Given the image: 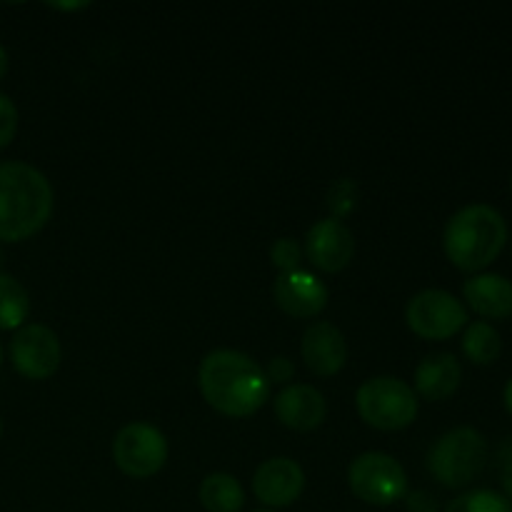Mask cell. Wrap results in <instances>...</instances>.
Returning a JSON list of instances; mask_svg holds the SVG:
<instances>
[{
    "label": "cell",
    "mask_w": 512,
    "mask_h": 512,
    "mask_svg": "<svg viewBox=\"0 0 512 512\" xmlns=\"http://www.w3.org/2000/svg\"><path fill=\"white\" fill-rule=\"evenodd\" d=\"M198 385L205 403L228 418H248L258 413L270 395L265 370L240 350L220 348L203 358Z\"/></svg>",
    "instance_id": "obj_1"
},
{
    "label": "cell",
    "mask_w": 512,
    "mask_h": 512,
    "mask_svg": "<svg viewBox=\"0 0 512 512\" xmlns=\"http://www.w3.org/2000/svg\"><path fill=\"white\" fill-rule=\"evenodd\" d=\"M53 188L38 168L20 160L0 163V243H20L45 228Z\"/></svg>",
    "instance_id": "obj_2"
},
{
    "label": "cell",
    "mask_w": 512,
    "mask_h": 512,
    "mask_svg": "<svg viewBox=\"0 0 512 512\" xmlns=\"http://www.w3.org/2000/svg\"><path fill=\"white\" fill-rule=\"evenodd\" d=\"M508 243V223L493 205H465L445 225L443 248L455 268L480 273L498 260Z\"/></svg>",
    "instance_id": "obj_3"
},
{
    "label": "cell",
    "mask_w": 512,
    "mask_h": 512,
    "mask_svg": "<svg viewBox=\"0 0 512 512\" xmlns=\"http://www.w3.org/2000/svg\"><path fill=\"white\" fill-rule=\"evenodd\" d=\"M488 443L475 428H455L433 445L428 455V468L445 488H465L485 468Z\"/></svg>",
    "instance_id": "obj_4"
},
{
    "label": "cell",
    "mask_w": 512,
    "mask_h": 512,
    "mask_svg": "<svg viewBox=\"0 0 512 512\" xmlns=\"http://www.w3.org/2000/svg\"><path fill=\"white\" fill-rule=\"evenodd\" d=\"M358 413L375 430H403L418 418V395L405 380L370 378L355 395Z\"/></svg>",
    "instance_id": "obj_5"
},
{
    "label": "cell",
    "mask_w": 512,
    "mask_h": 512,
    "mask_svg": "<svg viewBox=\"0 0 512 512\" xmlns=\"http://www.w3.org/2000/svg\"><path fill=\"white\" fill-rule=\"evenodd\" d=\"M348 483L355 498L368 505L388 508L408 495V475L388 453H363L350 463Z\"/></svg>",
    "instance_id": "obj_6"
},
{
    "label": "cell",
    "mask_w": 512,
    "mask_h": 512,
    "mask_svg": "<svg viewBox=\"0 0 512 512\" xmlns=\"http://www.w3.org/2000/svg\"><path fill=\"white\" fill-rule=\"evenodd\" d=\"M113 460L125 475L135 480L153 478L168 460V440L155 425L130 423L113 440Z\"/></svg>",
    "instance_id": "obj_7"
},
{
    "label": "cell",
    "mask_w": 512,
    "mask_h": 512,
    "mask_svg": "<svg viewBox=\"0 0 512 512\" xmlns=\"http://www.w3.org/2000/svg\"><path fill=\"white\" fill-rule=\"evenodd\" d=\"M405 320L423 340H448L468 325V310L455 295L430 288L410 298Z\"/></svg>",
    "instance_id": "obj_8"
},
{
    "label": "cell",
    "mask_w": 512,
    "mask_h": 512,
    "mask_svg": "<svg viewBox=\"0 0 512 512\" xmlns=\"http://www.w3.org/2000/svg\"><path fill=\"white\" fill-rule=\"evenodd\" d=\"M60 358H63V350H60L58 335L45 325H23L10 340L13 368L28 380H48L60 368Z\"/></svg>",
    "instance_id": "obj_9"
},
{
    "label": "cell",
    "mask_w": 512,
    "mask_h": 512,
    "mask_svg": "<svg viewBox=\"0 0 512 512\" xmlns=\"http://www.w3.org/2000/svg\"><path fill=\"white\" fill-rule=\"evenodd\" d=\"M305 253L310 263L323 273H338L353 260L355 238L343 220L325 218L308 230Z\"/></svg>",
    "instance_id": "obj_10"
},
{
    "label": "cell",
    "mask_w": 512,
    "mask_h": 512,
    "mask_svg": "<svg viewBox=\"0 0 512 512\" xmlns=\"http://www.w3.org/2000/svg\"><path fill=\"white\" fill-rule=\"evenodd\" d=\"M305 473L295 460H265L253 475V493L268 508H288L303 495Z\"/></svg>",
    "instance_id": "obj_11"
},
{
    "label": "cell",
    "mask_w": 512,
    "mask_h": 512,
    "mask_svg": "<svg viewBox=\"0 0 512 512\" xmlns=\"http://www.w3.org/2000/svg\"><path fill=\"white\" fill-rule=\"evenodd\" d=\"M273 298L283 313L293 318H315L328 305V288L308 270L280 273L273 285Z\"/></svg>",
    "instance_id": "obj_12"
},
{
    "label": "cell",
    "mask_w": 512,
    "mask_h": 512,
    "mask_svg": "<svg viewBox=\"0 0 512 512\" xmlns=\"http://www.w3.org/2000/svg\"><path fill=\"white\" fill-rule=\"evenodd\" d=\"M305 365L310 373L320 375V378H330V375L340 373L348 360V343L345 335L335 328L333 323H313L303 335V345H300Z\"/></svg>",
    "instance_id": "obj_13"
},
{
    "label": "cell",
    "mask_w": 512,
    "mask_h": 512,
    "mask_svg": "<svg viewBox=\"0 0 512 512\" xmlns=\"http://www.w3.org/2000/svg\"><path fill=\"white\" fill-rule=\"evenodd\" d=\"M275 415L285 428L308 433L323 423L328 415V403L313 385H288L275 398Z\"/></svg>",
    "instance_id": "obj_14"
},
{
    "label": "cell",
    "mask_w": 512,
    "mask_h": 512,
    "mask_svg": "<svg viewBox=\"0 0 512 512\" xmlns=\"http://www.w3.org/2000/svg\"><path fill=\"white\" fill-rule=\"evenodd\" d=\"M463 295L470 308L488 320H508L512 315V283L503 275L480 273L465 280Z\"/></svg>",
    "instance_id": "obj_15"
},
{
    "label": "cell",
    "mask_w": 512,
    "mask_h": 512,
    "mask_svg": "<svg viewBox=\"0 0 512 512\" xmlns=\"http://www.w3.org/2000/svg\"><path fill=\"white\" fill-rule=\"evenodd\" d=\"M460 378H463L460 360L450 353H435L428 355L415 370V390L425 400L438 403L460 388Z\"/></svg>",
    "instance_id": "obj_16"
},
{
    "label": "cell",
    "mask_w": 512,
    "mask_h": 512,
    "mask_svg": "<svg viewBox=\"0 0 512 512\" xmlns=\"http://www.w3.org/2000/svg\"><path fill=\"white\" fill-rule=\"evenodd\" d=\"M200 503L208 512H240L245 505L243 485L228 473H213L200 483Z\"/></svg>",
    "instance_id": "obj_17"
},
{
    "label": "cell",
    "mask_w": 512,
    "mask_h": 512,
    "mask_svg": "<svg viewBox=\"0 0 512 512\" xmlns=\"http://www.w3.org/2000/svg\"><path fill=\"white\" fill-rule=\"evenodd\" d=\"M463 353L475 365H493L503 353V340H500V333L493 325L478 320V323L468 325V330H465Z\"/></svg>",
    "instance_id": "obj_18"
},
{
    "label": "cell",
    "mask_w": 512,
    "mask_h": 512,
    "mask_svg": "<svg viewBox=\"0 0 512 512\" xmlns=\"http://www.w3.org/2000/svg\"><path fill=\"white\" fill-rule=\"evenodd\" d=\"M30 313L28 290L8 273H0V330H15Z\"/></svg>",
    "instance_id": "obj_19"
},
{
    "label": "cell",
    "mask_w": 512,
    "mask_h": 512,
    "mask_svg": "<svg viewBox=\"0 0 512 512\" xmlns=\"http://www.w3.org/2000/svg\"><path fill=\"white\" fill-rule=\"evenodd\" d=\"M445 512H512V505L495 490H470L455 498Z\"/></svg>",
    "instance_id": "obj_20"
},
{
    "label": "cell",
    "mask_w": 512,
    "mask_h": 512,
    "mask_svg": "<svg viewBox=\"0 0 512 512\" xmlns=\"http://www.w3.org/2000/svg\"><path fill=\"white\" fill-rule=\"evenodd\" d=\"M328 205L330 210H333V218H345V215L350 213V210L358 205V188H355V183L350 178H343L338 180V183L333 185V190H330V198H328Z\"/></svg>",
    "instance_id": "obj_21"
},
{
    "label": "cell",
    "mask_w": 512,
    "mask_h": 512,
    "mask_svg": "<svg viewBox=\"0 0 512 512\" xmlns=\"http://www.w3.org/2000/svg\"><path fill=\"white\" fill-rule=\"evenodd\" d=\"M270 260H273L275 268H280L283 273H293L300 265V245L290 238H280L278 243L270 248Z\"/></svg>",
    "instance_id": "obj_22"
},
{
    "label": "cell",
    "mask_w": 512,
    "mask_h": 512,
    "mask_svg": "<svg viewBox=\"0 0 512 512\" xmlns=\"http://www.w3.org/2000/svg\"><path fill=\"white\" fill-rule=\"evenodd\" d=\"M18 130V108L5 93H0V148L10 145Z\"/></svg>",
    "instance_id": "obj_23"
},
{
    "label": "cell",
    "mask_w": 512,
    "mask_h": 512,
    "mask_svg": "<svg viewBox=\"0 0 512 512\" xmlns=\"http://www.w3.org/2000/svg\"><path fill=\"white\" fill-rule=\"evenodd\" d=\"M408 512H438V500L428 490H415L408 495Z\"/></svg>",
    "instance_id": "obj_24"
},
{
    "label": "cell",
    "mask_w": 512,
    "mask_h": 512,
    "mask_svg": "<svg viewBox=\"0 0 512 512\" xmlns=\"http://www.w3.org/2000/svg\"><path fill=\"white\" fill-rule=\"evenodd\" d=\"M265 375H268V380H275V383H285V380L293 378V363L288 358H273Z\"/></svg>",
    "instance_id": "obj_25"
},
{
    "label": "cell",
    "mask_w": 512,
    "mask_h": 512,
    "mask_svg": "<svg viewBox=\"0 0 512 512\" xmlns=\"http://www.w3.org/2000/svg\"><path fill=\"white\" fill-rule=\"evenodd\" d=\"M503 400H505V408H508V413L512 415V378L508 380V385H505Z\"/></svg>",
    "instance_id": "obj_26"
},
{
    "label": "cell",
    "mask_w": 512,
    "mask_h": 512,
    "mask_svg": "<svg viewBox=\"0 0 512 512\" xmlns=\"http://www.w3.org/2000/svg\"><path fill=\"white\" fill-rule=\"evenodd\" d=\"M5 73H8V53H5V48L0 45V80H3Z\"/></svg>",
    "instance_id": "obj_27"
},
{
    "label": "cell",
    "mask_w": 512,
    "mask_h": 512,
    "mask_svg": "<svg viewBox=\"0 0 512 512\" xmlns=\"http://www.w3.org/2000/svg\"><path fill=\"white\" fill-rule=\"evenodd\" d=\"M0 365H3V348H0Z\"/></svg>",
    "instance_id": "obj_28"
},
{
    "label": "cell",
    "mask_w": 512,
    "mask_h": 512,
    "mask_svg": "<svg viewBox=\"0 0 512 512\" xmlns=\"http://www.w3.org/2000/svg\"><path fill=\"white\" fill-rule=\"evenodd\" d=\"M258 512H273V510H258Z\"/></svg>",
    "instance_id": "obj_29"
},
{
    "label": "cell",
    "mask_w": 512,
    "mask_h": 512,
    "mask_svg": "<svg viewBox=\"0 0 512 512\" xmlns=\"http://www.w3.org/2000/svg\"><path fill=\"white\" fill-rule=\"evenodd\" d=\"M0 435H3V425H0Z\"/></svg>",
    "instance_id": "obj_30"
},
{
    "label": "cell",
    "mask_w": 512,
    "mask_h": 512,
    "mask_svg": "<svg viewBox=\"0 0 512 512\" xmlns=\"http://www.w3.org/2000/svg\"><path fill=\"white\" fill-rule=\"evenodd\" d=\"M510 188H512V178H510Z\"/></svg>",
    "instance_id": "obj_31"
}]
</instances>
